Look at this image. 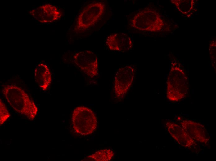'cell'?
I'll return each instance as SVG.
<instances>
[{
	"label": "cell",
	"mask_w": 216,
	"mask_h": 161,
	"mask_svg": "<svg viewBox=\"0 0 216 161\" xmlns=\"http://www.w3.org/2000/svg\"><path fill=\"white\" fill-rule=\"evenodd\" d=\"M175 4L178 9L182 13H187L190 11L192 6L191 0L175 1Z\"/></svg>",
	"instance_id": "4fadbf2b"
},
{
	"label": "cell",
	"mask_w": 216,
	"mask_h": 161,
	"mask_svg": "<svg viewBox=\"0 0 216 161\" xmlns=\"http://www.w3.org/2000/svg\"><path fill=\"white\" fill-rule=\"evenodd\" d=\"M105 3L101 2H94L87 5L79 14L74 31L82 33L92 27L103 14Z\"/></svg>",
	"instance_id": "3957f363"
},
{
	"label": "cell",
	"mask_w": 216,
	"mask_h": 161,
	"mask_svg": "<svg viewBox=\"0 0 216 161\" xmlns=\"http://www.w3.org/2000/svg\"><path fill=\"white\" fill-rule=\"evenodd\" d=\"M182 128L193 139L206 143L209 137L205 127L199 123L191 120H184L181 123Z\"/></svg>",
	"instance_id": "9c48e42d"
},
{
	"label": "cell",
	"mask_w": 216,
	"mask_h": 161,
	"mask_svg": "<svg viewBox=\"0 0 216 161\" xmlns=\"http://www.w3.org/2000/svg\"><path fill=\"white\" fill-rule=\"evenodd\" d=\"M106 44L110 50L124 52L132 49L133 43L132 39L127 34L116 33L109 35Z\"/></svg>",
	"instance_id": "ba28073f"
},
{
	"label": "cell",
	"mask_w": 216,
	"mask_h": 161,
	"mask_svg": "<svg viewBox=\"0 0 216 161\" xmlns=\"http://www.w3.org/2000/svg\"><path fill=\"white\" fill-rule=\"evenodd\" d=\"M136 71L131 65L119 68L114 80V90L116 98L122 99L125 97L134 81Z\"/></svg>",
	"instance_id": "5b68a950"
},
{
	"label": "cell",
	"mask_w": 216,
	"mask_h": 161,
	"mask_svg": "<svg viewBox=\"0 0 216 161\" xmlns=\"http://www.w3.org/2000/svg\"><path fill=\"white\" fill-rule=\"evenodd\" d=\"M167 130L171 136L181 145L189 147L195 144V141L184 129L177 124L169 121L166 123Z\"/></svg>",
	"instance_id": "30bf717a"
},
{
	"label": "cell",
	"mask_w": 216,
	"mask_h": 161,
	"mask_svg": "<svg viewBox=\"0 0 216 161\" xmlns=\"http://www.w3.org/2000/svg\"><path fill=\"white\" fill-rule=\"evenodd\" d=\"M72 126L74 131L83 136L92 133L97 124V117L93 111L84 106H79L73 111L72 115Z\"/></svg>",
	"instance_id": "7a4b0ae2"
},
{
	"label": "cell",
	"mask_w": 216,
	"mask_h": 161,
	"mask_svg": "<svg viewBox=\"0 0 216 161\" xmlns=\"http://www.w3.org/2000/svg\"><path fill=\"white\" fill-rule=\"evenodd\" d=\"M2 92L7 101L17 113L30 120L34 119L38 112L35 102L20 87L14 85H4Z\"/></svg>",
	"instance_id": "6da1fadb"
},
{
	"label": "cell",
	"mask_w": 216,
	"mask_h": 161,
	"mask_svg": "<svg viewBox=\"0 0 216 161\" xmlns=\"http://www.w3.org/2000/svg\"><path fill=\"white\" fill-rule=\"evenodd\" d=\"M35 80L43 90L47 89L52 81V76L48 67L45 64L40 63L35 68L34 72Z\"/></svg>",
	"instance_id": "8fae6325"
},
{
	"label": "cell",
	"mask_w": 216,
	"mask_h": 161,
	"mask_svg": "<svg viewBox=\"0 0 216 161\" xmlns=\"http://www.w3.org/2000/svg\"><path fill=\"white\" fill-rule=\"evenodd\" d=\"M30 14L36 20L43 23L52 22L60 19L62 16V13L56 7L49 4L31 10Z\"/></svg>",
	"instance_id": "52a82bcc"
},
{
	"label": "cell",
	"mask_w": 216,
	"mask_h": 161,
	"mask_svg": "<svg viewBox=\"0 0 216 161\" xmlns=\"http://www.w3.org/2000/svg\"><path fill=\"white\" fill-rule=\"evenodd\" d=\"M10 114L4 103L0 99V125H2L10 117Z\"/></svg>",
	"instance_id": "5bb4252c"
},
{
	"label": "cell",
	"mask_w": 216,
	"mask_h": 161,
	"mask_svg": "<svg viewBox=\"0 0 216 161\" xmlns=\"http://www.w3.org/2000/svg\"><path fill=\"white\" fill-rule=\"evenodd\" d=\"M76 66L91 78L97 76L99 73L98 59L94 52L84 50L76 53L74 56Z\"/></svg>",
	"instance_id": "8992f818"
},
{
	"label": "cell",
	"mask_w": 216,
	"mask_h": 161,
	"mask_svg": "<svg viewBox=\"0 0 216 161\" xmlns=\"http://www.w3.org/2000/svg\"><path fill=\"white\" fill-rule=\"evenodd\" d=\"M114 155L113 150L106 149L98 150L87 158L96 161H109L112 160Z\"/></svg>",
	"instance_id": "7c38bea8"
},
{
	"label": "cell",
	"mask_w": 216,
	"mask_h": 161,
	"mask_svg": "<svg viewBox=\"0 0 216 161\" xmlns=\"http://www.w3.org/2000/svg\"><path fill=\"white\" fill-rule=\"evenodd\" d=\"M131 26L142 31L159 32L164 23L159 14L155 11L145 8L136 13L131 21Z\"/></svg>",
	"instance_id": "277c9868"
}]
</instances>
